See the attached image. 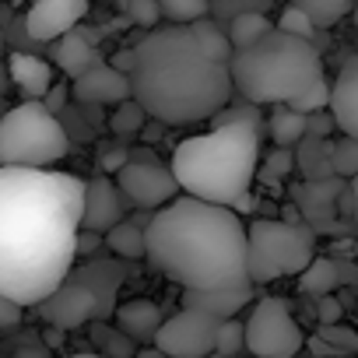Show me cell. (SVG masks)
Wrapping results in <instances>:
<instances>
[{
	"instance_id": "cell-41",
	"label": "cell",
	"mask_w": 358,
	"mask_h": 358,
	"mask_svg": "<svg viewBox=\"0 0 358 358\" xmlns=\"http://www.w3.org/2000/svg\"><path fill=\"white\" fill-rule=\"evenodd\" d=\"M15 358H43V348H39V351H36V348H22Z\"/></svg>"
},
{
	"instance_id": "cell-25",
	"label": "cell",
	"mask_w": 358,
	"mask_h": 358,
	"mask_svg": "<svg viewBox=\"0 0 358 358\" xmlns=\"http://www.w3.org/2000/svg\"><path fill=\"white\" fill-rule=\"evenodd\" d=\"M299 165L309 179H323V176H334V165H330V155H327V141L323 137H309L302 144V155H299Z\"/></svg>"
},
{
	"instance_id": "cell-11",
	"label": "cell",
	"mask_w": 358,
	"mask_h": 358,
	"mask_svg": "<svg viewBox=\"0 0 358 358\" xmlns=\"http://www.w3.org/2000/svg\"><path fill=\"white\" fill-rule=\"evenodd\" d=\"M116 187L141 211H158V208L172 204L179 197V190H183V187H179V179H176V172H172V165L165 169L158 158H151V162L130 158L116 172Z\"/></svg>"
},
{
	"instance_id": "cell-29",
	"label": "cell",
	"mask_w": 358,
	"mask_h": 358,
	"mask_svg": "<svg viewBox=\"0 0 358 358\" xmlns=\"http://www.w3.org/2000/svg\"><path fill=\"white\" fill-rule=\"evenodd\" d=\"M239 351H246V323L236 320V316H232V320H222L215 355H218V358H232V355H239Z\"/></svg>"
},
{
	"instance_id": "cell-40",
	"label": "cell",
	"mask_w": 358,
	"mask_h": 358,
	"mask_svg": "<svg viewBox=\"0 0 358 358\" xmlns=\"http://www.w3.org/2000/svg\"><path fill=\"white\" fill-rule=\"evenodd\" d=\"M134 358H169V355H165V351H158V348H141Z\"/></svg>"
},
{
	"instance_id": "cell-30",
	"label": "cell",
	"mask_w": 358,
	"mask_h": 358,
	"mask_svg": "<svg viewBox=\"0 0 358 358\" xmlns=\"http://www.w3.org/2000/svg\"><path fill=\"white\" fill-rule=\"evenodd\" d=\"M144 120H148L144 106H141L137 99H127V102L116 106L109 127H113V134H141V130H144Z\"/></svg>"
},
{
	"instance_id": "cell-27",
	"label": "cell",
	"mask_w": 358,
	"mask_h": 358,
	"mask_svg": "<svg viewBox=\"0 0 358 358\" xmlns=\"http://www.w3.org/2000/svg\"><path fill=\"white\" fill-rule=\"evenodd\" d=\"M92 337H95V344L102 348V355H113V358H134L137 351H134V337H127L120 327L113 330V327H106V323H95L92 327Z\"/></svg>"
},
{
	"instance_id": "cell-34",
	"label": "cell",
	"mask_w": 358,
	"mask_h": 358,
	"mask_svg": "<svg viewBox=\"0 0 358 358\" xmlns=\"http://www.w3.org/2000/svg\"><path fill=\"white\" fill-rule=\"evenodd\" d=\"M22 316H25V306H22V302H15V299H8V295H0V330L18 327Z\"/></svg>"
},
{
	"instance_id": "cell-1",
	"label": "cell",
	"mask_w": 358,
	"mask_h": 358,
	"mask_svg": "<svg viewBox=\"0 0 358 358\" xmlns=\"http://www.w3.org/2000/svg\"><path fill=\"white\" fill-rule=\"evenodd\" d=\"M88 183L53 169L0 165V295L50 299L78 260Z\"/></svg>"
},
{
	"instance_id": "cell-9",
	"label": "cell",
	"mask_w": 358,
	"mask_h": 358,
	"mask_svg": "<svg viewBox=\"0 0 358 358\" xmlns=\"http://www.w3.org/2000/svg\"><path fill=\"white\" fill-rule=\"evenodd\" d=\"M302 344V327L295 323L292 306L285 299L264 295L253 302L246 320V351L253 358H295Z\"/></svg>"
},
{
	"instance_id": "cell-19",
	"label": "cell",
	"mask_w": 358,
	"mask_h": 358,
	"mask_svg": "<svg viewBox=\"0 0 358 358\" xmlns=\"http://www.w3.org/2000/svg\"><path fill=\"white\" fill-rule=\"evenodd\" d=\"M53 60H57V67H60L67 78H81L85 71H92V67L102 64V57L95 53V46H92L85 36H78V32H67V36L57 39Z\"/></svg>"
},
{
	"instance_id": "cell-15",
	"label": "cell",
	"mask_w": 358,
	"mask_h": 358,
	"mask_svg": "<svg viewBox=\"0 0 358 358\" xmlns=\"http://www.w3.org/2000/svg\"><path fill=\"white\" fill-rule=\"evenodd\" d=\"M330 113L348 137H358V57H351L337 71L330 85Z\"/></svg>"
},
{
	"instance_id": "cell-35",
	"label": "cell",
	"mask_w": 358,
	"mask_h": 358,
	"mask_svg": "<svg viewBox=\"0 0 358 358\" xmlns=\"http://www.w3.org/2000/svg\"><path fill=\"white\" fill-rule=\"evenodd\" d=\"M127 162H130V151H123V148H109V151L99 155V169H102V172H113V176H116Z\"/></svg>"
},
{
	"instance_id": "cell-6",
	"label": "cell",
	"mask_w": 358,
	"mask_h": 358,
	"mask_svg": "<svg viewBox=\"0 0 358 358\" xmlns=\"http://www.w3.org/2000/svg\"><path fill=\"white\" fill-rule=\"evenodd\" d=\"M123 278H127V267L120 260H85L81 267H71L60 288L50 299H43L36 309L57 330L99 323L109 313H116V292Z\"/></svg>"
},
{
	"instance_id": "cell-7",
	"label": "cell",
	"mask_w": 358,
	"mask_h": 358,
	"mask_svg": "<svg viewBox=\"0 0 358 358\" xmlns=\"http://www.w3.org/2000/svg\"><path fill=\"white\" fill-rule=\"evenodd\" d=\"M71 151V137L46 102L25 99L0 113V165L46 169Z\"/></svg>"
},
{
	"instance_id": "cell-26",
	"label": "cell",
	"mask_w": 358,
	"mask_h": 358,
	"mask_svg": "<svg viewBox=\"0 0 358 358\" xmlns=\"http://www.w3.org/2000/svg\"><path fill=\"white\" fill-rule=\"evenodd\" d=\"M327 155H330V165L337 176H348L355 179L358 176V137H337V141H327Z\"/></svg>"
},
{
	"instance_id": "cell-44",
	"label": "cell",
	"mask_w": 358,
	"mask_h": 358,
	"mask_svg": "<svg viewBox=\"0 0 358 358\" xmlns=\"http://www.w3.org/2000/svg\"><path fill=\"white\" fill-rule=\"evenodd\" d=\"M232 358H243V355H232Z\"/></svg>"
},
{
	"instance_id": "cell-38",
	"label": "cell",
	"mask_w": 358,
	"mask_h": 358,
	"mask_svg": "<svg viewBox=\"0 0 358 358\" xmlns=\"http://www.w3.org/2000/svg\"><path fill=\"white\" fill-rule=\"evenodd\" d=\"M341 302L337 299H330V295H323L320 299V323H341Z\"/></svg>"
},
{
	"instance_id": "cell-33",
	"label": "cell",
	"mask_w": 358,
	"mask_h": 358,
	"mask_svg": "<svg viewBox=\"0 0 358 358\" xmlns=\"http://www.w3.org/2000/svg\"><path fill=\"white\" fill-rule=\"evenodd\" d=\"M127 15H130L134 25L155 29L158 18H162V4H158V0H127Z\"/></svg>"
},
{
	"instance_id": "cell-18",
	"label": "cell",
	"mask_w": 358,
	"mask_h": 358,
	"mask_svg": "<svg viewBox=\"0 0 358 358\" xmlns=\"http://www.w3.org/2000/svg\"><path fill=\"white\" fill-rule=\"evenodd\" d=\"M113 316H116V327H120L127 337H134V341H151V344H155L158 327L165 323L162 309H158L151 299H130V302L116 306Z\"/></svg>"
},
{
	"instance_id": "cell-43",
	"label": "cell",
	"mask_w": 358,
	"mask_h": 358,
	"mask_svg": "<svg viewBox=\"0 0 358 358\" xmlns=\"http://www.w3.org/2000/svg\"><path fill=\"white\" fill-rule=\"evenodd\" d=\"M71 358H113V355H102V351H78V355H71Z\"/></svg>"
},
{
	"instance_id": "cell-28",
	"label": "cell",
	"mask_w": 358,
	"mask_h": 358,
	"mask_svg": "<svg viewBox=\"0 0 358 358\" xmlns=\"http://www.w3.org/2000/svg\"><path fill=\"white\" fill-rule=\"evenodd\" d=\"M158 4L172 25H194L208 18V0H158Z\"/></svg>"
},
{
	"instance_id": "cell-16",
	"label": "cell",
	"mask_w": 358,
	"mask_h": 358,
	"mask_svg": "<svg viewBox=\"0 0 358 358\" xmlns=\"http://www.w3.org/2000/svg\"><path fill=\"white\" fill-rule=\"evenodd\" d=\"M253 299V285L243 288H215V292H183V309H201L215 320H232Z\"/></svg>"
},
{
	"instance_id": "cell-23",
	"label": "cell",
	"mask_w": 358,
	"mask_h": 358,
	"mask_svg": "<svg viewBox=\"0 0 358 358\" xmlns=\"http://www.w3.org/2000/svg\"><path fill=\"white\" fill-rule=\"evenodd\" d=\"M267 32H274V22L267 18V15H239L236 22H232V29H229V39H232V50H246V46H253L257 39H264Z\"/></svg>"
},
{
	"instance_id": "cell-32",
	"label": "cell",
	"mask_w": 358,
	"mask_h": 358,
	"mask_svg": "<svg viewBox=\"0 0 358 358\" xmlns=\"http://www.w3.org/2000/svg\"><path fill=\"white\" fill-rule=\"evenodd\" d=\"M278 29H281V32H292V36H302V39H313V32H316L313 18H309L302 8H295V4L281 11V18H278Z\"/></svg>"
},
{
	"instance_id": "cell-13",
	"label": "cell",
	"mask_w": 358,
	"mask_h": 358,
	"mask_svg": "<svg viewBox=\"0 0 358 358\" xmlns=\"http://www.w3.org/2000/svg\"><path fill=\"white\" fill-rule=\"evenodd\" d=\"M123 190L116 187V179L109 176H95L88 183V194H85V215H81V229L88 232H99L106 236L113 225L123 222Z\"/></svg>"
},
{
	"instance_id": "cell-22",
	"label": "cell",
	"mask_w": 358,
	"mask_h": 358,
	"mask_svg": "<svg viewBox=\"0 0 358 358\" xmlns=\"http://www.w3.org/2000/svg\"><path fill=\"white\" fill-rule=\"evenodd\" d=\"M334 288H337V267H334L330 260H323V257H316V260L299 274V292H302V295L323 299V295H330Z\"/></svg>"
},
{
	"instance_id": "cell-8",
	"label": "cell",
	"mask_w": 358,
	"mask_h": 358,
	"mask_svg": "<svg viewBox=\"0 0 358 358\" xmlns=\"http://www.w3.org/2000/svg\"><path fill=\"white\" fill-rule=\"evenodd\" d=\"M316 260V236L295 222L257 218L250 222V281L267 285L274 278L302 274Z\"/></svg>"
},
{
	"instance_id": "cell-31",
	"label": "cell",
	"mask_w": 358,
	"mask_h": 358,
	"mask_svg": "<svg viewBox=\"0 0 358 358\" xmlns=\"http://www.w3.org/2000/svg\"><path fill=\"white\" fill-rule=\"evenodd\" d=\"M320 341H327V348L334 355H355L358 351V334L351 327H341V323H320L316 330Z\"/></svg>"
},
{
	"instance_id": "cell-37",
	"label": "cell",
	"mask_w": 358,
	"mask_h": 358,
	"mask_svg": "<svg viewBox=\"0 0 358 358\" xmlns=\"http://www.w3.org/2000/svg\"><path fill=\"white\" fill-rule=\"evenodd\" d=\"M102 243H106V236L81 229V232H78V257H92V253H95V250H99Z\"/></svg>"
},
{
	"instance_id": "cell-39",
	"label": "cell",
	"mask_w": 358,
	"mask_h": 358,
	"mask_svg": "<svg viewBox=\"0 0 358 358\" xmlns=\"http://www.w3.org/2000/svg\"><path fill=\"white\" fill-rule=\"evenodd\" d=\"M43 102H46V106H50V109L57 113V109L64 106V88H60V85H53V88H50V95H46Z\"/></svg>"
},
{
	"instance_id": "cell-17",
	"label": "cell",
	"mask_w": 358,
	"mask_h": 358,
	"mask_svg": "<svg viewBox=\"0 0 358 358\" xmlns=\"http://www.w3.org/2000/svg\"><path fill=\"white\" fill-rule=\"evenodd\" d=\"M8 71H11V81L18 85V92L25 99H36L43 102L53 88V67L43 60V57H32V53H11L8 60Z\"/></svg>"
},
{
	"instance_id": "cell-4",
	"label": "cell",
	"mask_w": 358,
	"mask_h": 358,
	"mask_svg": "<svg viewBox=\"0 0 358 358\" xmlns=\"http://www.w3.org/2000/svg\"><path fill=\"white\" fill-rule=\"evenodd\" d=\"M260 165V127L257 123H225L208 134L179 141L172 151V172L190 197L232 208Z\"/></svg>"
},
{
	"instance_id": "cell-3",
	"label": "cell",
	"mask_w": 358,
	"mask_h": 358,
	"mask_svg": "<svg viewBox=\"0 0 358 358\" xmlns=\"http://www.w3.org/2000/svg\"><path fill=\"white\" fill-rule=\"evenodd\" d=\"M148 264L183 292L243 288L250 281V229L232 208L176 197L144 222Z\"/></svg>"
},
{
	"instance_id": "cell-10",
	"label": "cell",
	"mask_w": 358,
	"mask_h": 358,
	"mask_svg": "<svg viewBox=\"0 0 358 358\" xmlns=\"http://www.w3.org/2000/svg\"><path fill=\"white\" fill-rule=\"evenodd\" d=\"M222 320L201 313V309H179L176 316H165V323L155 334V348L169 358H208L215 355Z\"/></svg>"
},
{
	"instance_id": "cell-2",
	"label": "cell",
	"mask_w": 358,
	"mask_h": 358,
	"mask_svg": "<svg viewBox=\"0 0 358 358\" xmlns=\"http://www.w3.org/2000/svg\"><path fill=\"white\" fill-rule=\"evenodd\" d=\"M134 99L155 123L183 127L211 120L232 95V39L208 18L155 29L134 50Z\"/></svg>"
},
{
	"instance_id": "cell-42",
	"label": "cell",
	"mask_w": 358,
	"mask_h": 358,
	"mask_svg": "<svg viewBox=\"0 0 358 358\" xmlns=\"http://www.w3.org/2000/svg\"><path fill=\"white\" fill-rule=\"evenodd\" d=\"M351 201H355V222H358V176L351 179Z\"/></svg>"
},
{
	"instance_id": "cell-21",
	"label": "cell",
	"mask_w": 358,
	"mask_h": 358,
	"mask_svg": "<svg viewBox=\"0 0 358 358\" xmlns=\"http://www.w3.org/2000/svg\"><path fill=\"white\" fill-rule=\"evenodd\" d=\"M267 130H271V137H274L278 148H292V144H299L309 134V113H299L292 106H278L271 113Z\"/></svg>"
},
{
	"instance_id": "cell-5",
	"label": "cell",
	"mask_w": 358,
	"mask_h": 358,
	"mask_svg": "<svg viewBox=\"0 0 358 358\" xmlns=\"http://www.w3.org/2000/svg\"><path fill=\"white\" fill-rule=\"evenodd\" d=\"M323 81V57L313 39L281 29L232 53V85L253 106H292Z\"/></svg>"
},
{
	"instance_id": "cell-12",
	"label": "cell",
	"mask_w": 358,
	"mask_h": 358,
	"mask_svg": "<svg viewBox=\"0 0 358 358\" xmlns=\"http://www.w3.org/2000/svg\"><path fill=\"white\" fill-rule=\"evenodd\" d=\"M88 4L92 0H36L25 15V32L36 43H57L74 32V25L88 15Z\"/></svg>"
},
{
	"instance_id": "cell-20",
	"label": "cell",
	"mask_w": 358,
	"mask_h": 358,
	"mask_svg": "<svg viewBox=\"0 0 358 358\" xmlns=\"http://www.w3.org/2000/svg\"><path fill=\"white\" fill-rule=\"evenodd\" d=\"M106 246H109L120 260H141V257H148L144 225H137V218H123L120 225H113V229L106 232Z\"/></svg>"
},
{
	"instance_id": "cell-36",
	"label": "cell",
	"mask_w": 358,
	"mask_h": 358,
	"mask_svg": "<svg viewBox=\"0 0 358 358\" xmlns=\"http://www.w3.org/2000/svg\"><path fill=\"white\" fill-rule=\"evenodd\" d=\"M292 165H295V158L288 155V148L274 151V155H271V162H267V169H271V172H267V179H281V176H285Z\"/></svg>"
},
{
	"instance_id": "cell-14",
	"label": "cell",
	"mask_w": 358,
	"mask_h": 358,
	"mask_svg": "<svg viewBox=\"0 0 358 358\" xmlns=\"http://www.w3.org/2000/svg\"><path fill=\"white\" fill-rule=\"evenodd\" d=\"M134 95V81L127 71L99 64L92 71H85L81 78H74V99L78 102H92V106H109V102H127Z\"/></svg>"
},
{
	"instance_id": "cell-24",
	"label": "cell",
	"mask_w": 358,
	"mask_h": 358,
	"mask_svg": "<svg viewBox=\"0 0 358 358\" xmlns=\"http://www.w3.org/2000/svg\"><path fill=\"white\" fill-rule=\"evenodd\" d=\"M295 8H302L316 29H327L334 22H341L348 11H351V0H292Z\"/></svg>"
}]
</instances>
